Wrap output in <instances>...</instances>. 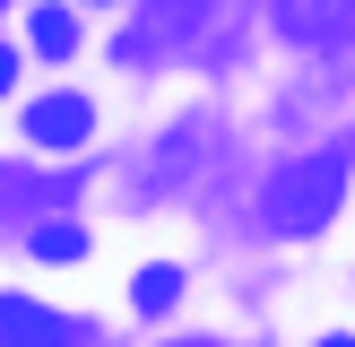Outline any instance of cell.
I'll return each mask as SVG.
<instances>
[{"label":"cell","instance_id":"1","mask_svg":"<svg viewBox=\"0 0 355 347\" xmlns=\"http://www.w3.org/2000/svg\"><path fill=\"white\" fill-rule=\"evenodd\" d=\"M338 200H347V148H312L260 183V226L269 235H312V226H329Z\"/></svg>","mask_w":355,"mask_h":347},{"label":"cell","instance_id":"8","mask_svg":"<svg viewBox=\"0 0 355 347\" xmlns=\"http://www.w3.org/2000/svg\"><path fill=\"white\" fill-rule=\"evenodd\" d=\"M26 252H44V260H78V252H87V235L61 217V226H35V243H26Z\"/></svg>","mask_w":355,"mask_h":347},{"label":"cell","instance_id":"11","mask_svg":"<svg viewBox=\"0 0 355 347\" xmlns=\"http://www.w3.org/2000/svg\"><path fill=\"white\" fill-rule=\"evenodd\" d=\"M96 9H104V0H96Z\"/></svg>","mask_w":355,"mask_h":347},{"label":"cell","instance_id":"4","mask_svg":"<svg viewBox=\"0 0 355 347\" xmlns=\"http://www.w3.org/2000/svg\"><path fill=\"white\" fill-rule=\"evenodd\" d=\"M87 130H96L87 96H44V104H26V139H44V148H78Z\"/></svg>","mask_w":355,"mask_h":347},{"label":"cell","instance_id":"10","mask_svg":"<svg viewBox=\"0 0 355 347\" xmlns=\"http://www.w3.org/2000/svg\"><path fill=\"white\" fill-rule=\"evenodd\" d=\"M321 347H355V339H321Z\"/></svg>","mask_w":355,"mask_h":347},{"label":"cell","instance_id":"7","mask_svg":"<svg viewBox=\"0 0 355 347\" xmlns=\"http://www.w3.org/2000/svg\"><path fill=\"white\" fill-rule=\"evenodd\" d=\"M173 295H182V269H165V260H156V269H139V287H130V304H139V312H165Z\"/></svg>","mask_w":355,"mask_h":347},{"label":"cell","instance_id":"6","mask_svg":"<svg viewBox=\"0 0 355 347\" xmlns=\"http://www.w3.org/2000/svg\"><path fill=\"white\" fill-rule=\"evenodd\" d=\"M26 44H35V52H52V61H61V52H78V17H69L61 0H44V9L26 17Z\"/></svg>","mask_w":355,"mask_h":347},{"label":"cell","instance_id":"2","mask_svg":"<svg viewBox=\"0 0 355 347\" xmlns=\"http://www.w3.org/2000/svg\"><path fill=\"white\" fill-rule=\"evenodd\" d=\"M269 26L286 35V44L321 52V44H347L355 35V0H269Z\"/></svg>","mask_w":355,"mask_h":347},{"label":"cell","instance_id":"5","mask_svg":"<svg viewBox=\"0 0 355 347\" xmlns=\"http://www.w3.org/2000/svg\"><path fill=\"white\" fill-rule=\"evenodd\" d=\"M200 9H208V0H148V9H139V35H130V52L148 61V52L182 44V26H200Z\"/></svg>","mask_w":355,"mask_h":347},{"label":"cell","instance_id":"9","mask_svg":"<svg viewBox=\"0 0 355 347\" xmlns=\"http://www.w3.org/2000/svg\"><path fill=\"white\" fill-rule=\"evenodd\" d=\"M191 347H225V339H191Z\"/></svg>","mask_w":355,"mask_h":347},{"label":"cell","instance_id":"3","mask_svg":"<svg viewBox=\"0 0 355 347\" xmlns=\"http://www.w3.org/2000/svg\"><path fill=\"white\" fill-rule=\"evenodd\" d=\"M0 330H9V347H96V330H78V321H61V312L26 304V295L0 304Z\"/></svg>","mask_w":355,"mask_h":347}]
</instances>
